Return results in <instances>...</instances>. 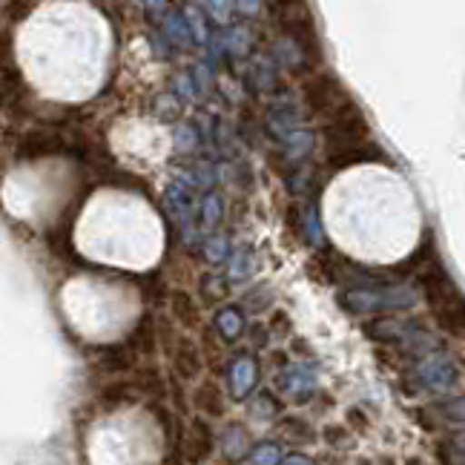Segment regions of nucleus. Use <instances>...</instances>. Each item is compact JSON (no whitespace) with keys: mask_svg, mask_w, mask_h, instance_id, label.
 Returning <instances> with one entry per match:
<instances>
[{"mask_svg":"<svg viewBox=\"0 0 465 465\" xmlns=\"http://www.w3.org/2000/svg\"><path fill=\"white\" fill-rule=\"evenodd\" d=\"M440 417L451 420V422H465V397H454L449 402L440 405Z\"/></svg>","mask_w":465,"mask_h":465,"instance_id":"obj_20","label":"nucleus"},{"mask_svg":"<svg viewBox=\"0 0 465 465\" xmlns=\"http://www.w3.org/2000/svg\"><path fill=\"white\" fill-rule=\"evenodd\" d=\"M420 284L428 305H431L440 322V328L451 336H465V296L457 291V284L449 279V273L437 262H431L420 271Z\"/></svg>","mask_w":465,"mask_h":465,"instance_id":"obj_1","label":"nucleus"},{"mask_svg":"<svg viewBox=\"0 0 465 465\" xmlns=\"http://www.w3.org/2000/svg\"><path fill=\"white\" fill-rule=\"evenodd\" d=\"M135 385H130V382H110V385H104L101 388V393H98V402L104 405V408H110V411H115V408H121V405H130L133 400H135Z\"/></svg>","mask_w":465,"mask_h":465,"instance_id":"obj_13","label":"nucleus"},{"mask_svg":"<svg viewBox=\"0 0 465 465\" xmlns=\"http://www.w3.org/2000/svg\"><path fill=\"white\" fill-rule=\"evenodd\" d=\"M193 408L199 411L202 417H207V420H219V417H224L227 402H224L222 388H219L216 382H202L199 388L193 391Z\"/></svg>","mask_w":465,"mask_h":465,"instance_id":"obj_9","label":"nucleus"},{"mask_svg":"<svg viewBox=\"0 0 465 465\" xmlns=\"http://www.w3.org/2000/svg\"><path fill=\"white\" fill-rule=\"evenodd\" d=\"M405 465H422V462H420V460H408Z\"/></svg>","mask_w":465,"mask_h":465,"instance_id":"obj_25","label":"nucleus"},{"mask_svg":"<svg viewBox=\"0 0 465 465\" xmlns=\"http://www.w3.org/2000/svg\"><path fill=\"white\" fill-rule=\"evenodd\" d=\"M173 313L178 316V322H184V325H199V308H195V302L187 296V293H175L173 296Z\"/></svg>","mask_w":465,"mask_h":465,"instance_id":"obj_17","label":"nucleus"},{"mask_svg":"<svg viewBox=\"0 0 465 465\" xmlns=\"http://www.w3.org/2000/svg\"><path fill=\"white\" fill-rule=\"evenodd\" d=\"M135 385H138V391H141V393H150L153 400L164 397V393H167V388H164V377H161V371H158L155 365H144V368H141V371H138Z\"/></svg>","mask_w":465,"mask_h":465,"instance_id":"obj_16","label":"nucleus"},{"mask_svg":"<svg viewBox=\"0 0 465 465\" xmlns=\"http://www.w3.org/2000/svg\"><path fill=\"white\" fill-rule=\"evenodd\" d=\"M216 451V431H213V425L207 417H193L187 422V434H184V445H182V457L190 462V465H202L213 457Z\"/></svg>","mask_w":465,"mask_h":465,"instance_id":"obj_4","label":"nucleus"},{"mask_svg":"<svg viewBox=\"0 0 465 465\" xmlns=\"http://www.w3.org/2000/svg\"><path fill=\"white\" fill-rule=\"evenodd\" d=\"M227 382H230V397L242 402L247 400L250 393L256 391V382H259V362L253 360V356H236V360L230 362L227 368Z\"/></svg>","mask_w":465,"mask_h":465,"instance_id":"obj_6","label":"nucleus"},{"mask_svg":"<svg viewBox=\"0 0 465 465\" xmlns=\"http://www.w3.org/2000/svg\"><path fill=\"white\" fill-rule=\"evenodd\" d=\"M202 293H204V299H210V302H222V299L227 296V282H224L222 276H216V273H210V276L202 282Z\"/></svg>","mask_w":465,"mask_h":465,"instance_id":"obj_19","label":"nucleus"},{"mask_svg":"<svg viewBox=\"0 0 465 465\" xmlns=\"http://www.w3.org/2000/svg\"><path fill=\"white\" fill-rule=\"evenodd\" d=\"M360 465H368V462H365V460H362V462H360Z\"/></svg>","mask_w":465,"mask_h":465,"instance_id":"obj_26","label":"nucleus"},{"mask_svg":"<svg viewBox=\"0 0 465 465\" xmlns=\"http://www.w3.org/2000/svg\"><path fill=\"white\" fill-rule=\"evenodd\" d=\"M279 465H313V462H311V457H305V454H288V457H282Z\"/></svg>","mask_w":465,"mask_h":465,"instance_id":"obj_23","label":"nucleus"},{"mask_svg":"<svg viewBox=\"0 0 465 465\" xmlns=\"http://www.w3.org/2000/svg\"><path fill=\"white\" fill-rule=\"evenodd\" d=\"M351 428H342V425H328L325 428V442L333 445V449H348L351 445Z\"/></svg>","mask_w":465,"mask_h":465,"instance_id":"obj_21","label":"nucleus"},{"mask_svg":"<svg viewBox=\"0 0 465 465\" xmlns=\"http://www.w3.org/2000/svg\"><path fill=\"white\" fill-rule=\"evenodd\" d=\"M282 445L273 442V440H262L256 445H250V454H247V462L250 465H279L282 462Z\"/></svg>","mask_w":465,"mask_h":465,"instance_id":"obj_15","label":"nucleus"},{"mask_svg":"<svg viewBox=\"0 0 465 465\" xmlns=\"http://www.w3.org/2000/svg\"><path fill=\"white\" fill-rule=\"evenodd\" d=\"M345 420H348V425H353V428H356V431H365V428L371 425V422H368V417L362 414L360 408H348V411H345Z\"/></svg>","mask_w":465,"mask_h":465,"instance_id":"obj_22","label":"nucleus"},{"mask_svg":"<svg viewBox=\"0 0 465 465\" xmlns=\"http://www.w3.org/2000/svg\"><path fill=\"white\" fill-rule=\"evenodd\" d=\"M167 351H170V362H173L175 373L184 382H193V380L202 377V368H204L202 365V353H199V348L190 342V339L178 336L173 345H167Z\"/></svg>","mask_w":465,"mask_h":465,"instance_id":"obj_8","label":"nucleus"},{"mask_svg":"<svg viewBox=\"0 0 465 465\" xmlns=\"http://www.w3.org/2000/svg\"><path fill=\"white\" fill-rule=\"evenodd\" d=\"M279 431L284 434V440L291 442H316V431L311 428V422H305L302 417H282L279 420Z\"/></svg>","mask_w":465,"mask_h":465,"instance_id":"obj_14","label":"nucleus"},{"mask_svg":"<svg viewBox=\"0 0 465 465\" xmlns=\"http://www.w3.org/2000/svg\"><path fill=\"white\" fill-rule=\"evenodd\" d=\"M279 385H282L284 393H291L296 402H308L313 393H316V385H319L316 368L313 365H305V362L291 365L288 371L282 373Z\"/></svg>","mask_w":465,"mask_h":465,"instance_id":"obj_7","label":"nucleus"},{"mask_svg":"<svg viewBox=\"0 0 465 465\" xmlns=\"http://www.w3.org/2000/svg\"><path fill=\"white\" fill-rule=\"evenodd\" d=\"M460 380V371H457V362L451 356L445 353H431L425 356L417 368V382L425 385L428 391H449L454 388Z\"/></svg>","mask_w":465,"mask_h":465,"instance_id":"obj_5","label":"nucleus"},{"mask_svg":"<svg viewBox=\"0 0 465 465\" xmlns=\"http://www.w3.org/2000/svg\"><path fill=\"white\" fill-rule=\"evenodd\" d=\"M279 414H282V402L273 397L271 391H262L259 397L253 400V417L271 420V417H279Z\"/></svg>","mask_w":465,"mask_h":465,"instance_id":"obj_18","label":"nucleus"},{"mask_svg":"<svg viewBox=\"0 0 465 465\" xmlns=\"http://www.w3.org/2000/svg\"><path fill=\"white\" fill-rule=\"evenodd\" d=\"M417 305L414 288H371L351 291L342 296V308L351 313H382V311H405Z\"/></svg>","mask_w":465,"mask_h":465,"instance_id":"obj_2","label":"nucleus"},{"mask_svg":"<svg viewBox=\"0 0 465 465\" xmlns=\"http://www.w3.org/2000/svg\"><path fill=\"white\" fill-rule=\"evenodd\" d=\"M213 325H216L219 336L224 339V342H236V339L242 336L244 331V316L239 308H222L216 313V319H213Z\"/></svg>","mask_w":465,"mask_h":465,"instance_id":"obj_12","label":"nucleus"},{"mask_svg":"<svg viewBox=\"0 0 465 465\" xmlns=\"http://www.w3.org/2000/svg\"><path fill=\"white\" fill-rule=\"evenodd\" d=\"M454 449L465 454V431H460V434L454 437Z\"/></svg>","mask_w":465,"mask_h":465,"instance_id":"obj_24","label":"nucleus"},{"mask_svg":"<svg viewBox=\"0 0 465 465\" xmlns=\"http://www.w3.org/2000/svg\"><path fill=\"white\" fill-rule=\"evenodd\" d=\"M219 449H222V457L230 460V462H242L247 460L250 454V437H247V428L242 422H230L222 437H219Z\"/></svg>","mask_w":465,"mask_h":465,"instance_id":"obj_10","label":"nucleus"},{"mask_svg":"<svg viewBox=\"0 0 465 465\" xmlns=\"http://www.w3.org/2000/svg\"><path fill=\"white\" fill-rule=\"evenodd\" d=\"M305 98L311 104V110L319 113L325 121H333V118L353 110L351 95L342 89V84H339L336 78H331V75H316L313 81H308Z\"/></svg>","mask_w":465,"mask_h":465,"instance_id":"obj_3","label":"nucleus"},{"mask_svg":"<svg viewBox=\"0 0 465 465\" xmlns=\"http://www.w3.org/2000/svg\"><path fill=\"white\" fill-rule=\"evenodd\" d=\"M98 368L106 373H124L133 368V348L130 345H110L98 351Z\"/></svg>","mask_w":465,"mask_h":465,"instance_id":"obj_11","label":"nucleus"}]
</instances>
